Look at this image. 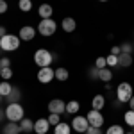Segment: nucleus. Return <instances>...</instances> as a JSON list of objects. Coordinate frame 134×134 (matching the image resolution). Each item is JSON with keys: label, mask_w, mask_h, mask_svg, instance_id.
Returning <instances> with one entry per match:
<instances>
[{"label": "nucleus", "mask_w": 134, "mask_h": 134, "mask_svg": "<svg viewBox=\"0 0 134 134\" xmlns=\"http://www.w3.org/2000/svg\"><path fill=\"white\" fill-rule=\"evenodd\" d=\"M68 77H70V73L66 68H55V79L59 81V82H64V81H68Z\"/></svg>", "instance_id": "412c9836"}, {"label": "nucleus", "mask_w": 134, "mask_h": 134, "mask_svg": "<svg viewBox=\"0 0 134 134\" xmlns=\"http://www.w3.org/2000/svg\"><path fill=\"white\" fill-rule=\"evenodd\" d=\"M111 54H114V55H120V47L116 45V47H113L111 48Z\"/></svg>", "instance_id": "c9c22d12"}, {"label": "nucleus", "mask_w": 134, "mask_h": 134, "mask_svg": "<svg viewBox=\"0 0 134 134\" xmlns=\"http://www.w3.org/2000/svg\"><path fill=\"white\" fill-rule=\"evenodd\" d=\"M104 105H105V97L104 95H95L91 98V109L100 111V109H104Z\"/></svg>", "instance_id": "2eb2a0df"}, {"label": "nucleus", "mask_w": 134, "mask_h": 134, "mask_svg": "<svg viewBox=\"0 0 134 134\" xmlns=\"http://www.w3.org/2000/svg\"><path fill=\"white\" fill-rule=\"evenodd\" d=\"M20 127H21V132H34V122L29 118H23L20 122Z\"/></svg>", "instance_id": "aec40b11"}, {"label": "nucleus", "mask_w": 134, "mask_h": 134, "mask_svg": "<svg viewBox=\"0 0 134 134\" xmlns=\"http://www.w3.org/2000/svg\"><path fill=\"white\" fill-rule=\"evenodd\" d=\"M72 132V125L59 122L57 125H54V134H70Z\"/></svg>", "instance_id": "a211bd4d"}, {"label": "nucleus", "mask_w": 134, "mask_h": 134, "mask_svg": "<svg viewBox=\"0 0 134 134\" xmlns=\"http://www.w3.org/2000/svg\"><path fill=\"white\" fill-rule=\"evenodd\" d=\"M48 111L55 114H63L66 113V102H63L61 98H52L48 102Z\"/></svg>", "instance_id": "6e6552de"}, {"label": "nucleus", "mask_w": 134, "mask_h": 134, "mask_svg": "<svg viewBox=\"0 0 134 134\" xmlns=\"http://www.w3.org/2000/svg\"><path fill=\"white\" fill-rule=\"evenodd\" d=\"M36 29L32 27V25H23L20 29V40L21 41H32L34 38H36Z\"/></svg>", "instance_id": "9d476101"}, {"label": "nucleus", "mask_w": 134, "mask_h": 134, "mask_svg": "<svg viewBox=\"0 0 134 134\" xmlns=\"http://www.w3.org/2000/svg\"><path fill=\"white\" fill-rule=\"evenodd\" d=\"M84 134H102V131H100V127H93V125H90L88 131H86Z\"/></svg>", "instance_id": "473e14b6"}, {"label": "nucleus", "mask_w": 134, "mask_h": 134, "mask_svg": "<svg viewBox=\"0 0 134 134\" xmlns=\"http://www.w3.org/2000/svg\"><path fill=\"white\" fill-rule=\"evenodd\" d=\"M13 91V86H11L7 81H4V82H0V95L5 98V97H9V93Z\"/></svg>", "instance_id": "5701e85b"}, {"label": "nucleus", "mask_w": 134, "mask_h": 134, "mask_svg": "<svg viewBox=\"0 0 134 134\" xmlns=\"http://www.w3.org/2000/svg\"><path fill=\"white\" fill-rule=\"evenodd\" d=\"M7 9H9V4H7L5 0H0V14L7 13Z\"/></svg>", "instance_id": "f704fd0d"}, {"label": "nucleus", "mask_w": 134, "mask_h": 134, "mask_svg": "<svg viewBox=\"0 0 134 134\" xmlns=\"http://www.w3.org/2000/svg\"><path fill=\"white\" fill-rule=\"evenodd\" d=\"M0 77H2L4 81H9L11 77H13V70H11V68H2V73H0Z\"/></svg>", "instance_id": "c756f323"}, {"label": "nucleus", "mask_w": 134, "mask_h": 134, "mask_svg": "<svg viewBox=\"0 0 134 134\" xmlns=\"http://www.w3.org/2000/svg\"><path fill=\"white\" fill-rule=\"evenodd\" d=\"M105 134H125V131L122 125H111V127H107Z\"/></svg>", "instance_id": "a878e982"}, {"label": "nucleus", "mask_w": 134, "mask_h": 134, "mask_svg": "<svg viewBox=\"0 0 134 134\" xmlns=\"http://www.w3.org/2000/svg\"><path fill=\"white\" fill-rule=\"evenodd\" d=\"M55 79V70L50 68V66H47V68H40V72H38V81L41 84H48L52 82Z\"/></svg>", "instance_id": "0eeeda50"}, {"label": "nucleus", "mask_w": 134, "mask_h": 134, "mask_svg": "<svg viewBox=\"0 0 134 134\" xmlns=\"http://www.w3.org/2000/svg\"><path fill=\"white\" fill-rule=\"evenodd\" d=\"M20 36H14V34H5L2 40H0V48L2 52H13L20 47Z\"/></svg>", "instance_id": "20e7f679"}, {"label": "nucleus", "mask_w": 134, "mask_h": 134, "mask_svg": "<svg viewBox=\"0 0 134 134\" xmlns=\"http://www.w3.org/2000/svg\"><path fill=\"white\" fill-rule=\"evenodd\" d=\"M95 66H97V68H100V70H102V68H105V66H107V61H105V57H97V61H95Z\"/></svg>", "instance_id": "2f4dec72"}, {"label": "nucleus", "mask_w": 134, "mask_h": 134, "mask_svg": "<svg viewBox=\"0 0 134 134\" xmlns=\"http://www.w3.org/2000/svg\"><path fill=\"white\" fill-rule=\"evenodd\" d=\"M88 75L91 77V79H98V75H100V68H97V66H93L88 70Z\"/></svg>", "instance_id": "7c9ffc66"}, {"label": "nucleus", "mask_w": 134, "mask_h": 134, "mask_svg": "<svg viewBox=\"0 0 134 134\" xmlns=\"http://www.w3.org/2000/svg\"><path fill=\"white\" fill-rule=\"evenodd\" d=\"M20 100H21L20 88H14V86H13V91L9 93V97H5V102H7V104H18Z\"/></svg>", "instance_id": "4468645a"}, {"label": "nucleus", "mask_w": 134, "mask_h": 134, "mask_svg": "<svg viewBox=\"0 0 134 134\" xmlns=\"http://www.w3.org/2000/svg\"><path fill=\"white\" fill-rule=\"evenodd\" d=\"M79 109H81V104L77 102V100H70V102H66V113L68 114H75L79 113Z\"/></svg>", "instance_id": "6ab92c4d"}, {"label": "nucleus", "mask_w": 134, "mask_h": 134, "mask_svg": "<svg viewBox=\"0 0 134 134\" xmlns=\"http://www.w3.org/2000/svg\"><path fill=\"white\" fill-rule=\"evenodd\" d=\"M18 9L23 13H29L32 9V2L31 0H18Z\"/></svg>", "instance_id": "b1692460"}, {"label": "nucleus", "mask_w": 134, "mask_h": 134, "mask_svg": "<svg viewBox=\"0 0 134 134\" xmlns=\"http://www.w3.org/2000/svg\"><path fill=\"white\" fill-rule=\"evenodd\" d=\"M2 100H4V97H2V95H0V102H2Z\"/></svg>", "instance_id": "ea45409f"}, {"label": "nucleus", "mask_w": 134, "mask_h": 134, "mask_svg": "<svg viewBox=\"0 0 134 134\" xmlns=\"http://www.w3.org/2000/svg\"><path fill=\"white\" fill-rule=\"evenodd\" d=\"M132 86L129 82H120L116 88V100L120 104H129V100L132 98Z\"/></svg>", "instance_id": "f03ea898"}, {"label": "nucleus", "mask_w": 134, "mask_h": 134, "mask_svg": "<svg viewBox=\"0 0 134 134\" xmlns=\"http://www.w3.org/2000/svg\"><path fill=\"white\" fill-rule=\"evenodd\" d=\"M132 129H134V127H132ZM132 132H134V131H132Z\"/></svg>", "instance_id": "a18cd8bd"}, {"label": "nucleus", "mask_w": 134, "mask_h": 134, "mask_svg": "<svg viewBox=\"0 0 134 134\" xmlns=\"http://www.w3.org/2000/svg\"><path fill=\"white\" fill-rule=\"evenodd\" d=\"M132 48H134V43H132Z\"/></svg>", "instance_id": "c03bdc74"}, {"label": "nucleus", "mask_w": 134, "mask_h": 134, "mask_svg": "<svg viewBox=\"0 0 134 134\" xmlns=\"http://www.w3.org/2000/svg\"><path fill=\"white\" fill-rule=\"evenodd\" d=\"M124 122L129 125V127H134V111H132V109L125 111V114H124Z\"/></svg>", "instance_id": "393cba45"}, {"label": "nucleus", "mask_w": 134, "mask_h": 134, "mask_svg": "<svg viewBox=\"0 0 134 134\" xmlns=\"http://www.w3.org/2000/svg\"><path fill=\"white\" fill-rule=\"evenodd\" d=\"M129 109H132V111H134V95H132V98L129 100Z\"/></svg>", "instance_id": "4c0bfd02"}, {"label": "nucleus", "mask_w": 134, "mask_h": 134, "mask_svg": "<svg viewBox=\"0 0 134 134\" xmlns=\"http://www.w3.org/2000/svg\"><path fill=\"white\" fill-rule=\"evenodd\" d=\"M25 114V109L21 107V104H7V107H5V118L9 120V122H18L20 124L21 120L25 118L23 116Z\"/></svg>", "instance_id": "f257e3e1"}, {"label": "nucleus", "mask_w": 134, "mask_h": 134, "mask_svg": "<svg viewBox=\"0 0 134 134\" xmlns=\"http://www.w3.org/2000/svg\"><path fill=\"white\" fill-rule=\"evenodd\" d=\"M0 66L2 68H11V59L9 57H0Z\"/></svg>", "instance_id": "72a5a7b5"}, {"label": "nucleus", "mask_w": 134, "mask_h": 134, "mask_svg": "<svg viewBox=\"0 0 134 134\" xmlns=\"http://www.w3.org/2000/svg\"><path fill=\"white\" fill-rule=\"evenodd\" d=\"M59 122H61V114H55V113L48 114V124L50 125H57Z\"/></svg>", "instance_id": "c85d7f7f"}, {"label": "nucleus", "mask_w": 134, "mask_h": 134, "mask_svg": "<svg viewBox=\"0 0 134 134\" xmlns=\"http://www.w3.org/2000/svg\"><path fill=\"white\" fill-rule=\"evenodd\" d=\"M21 132V127L18 122H7L2 129V134H20Z\"/></svg>", "instance_id": "f8f14e48"}, {"label": "nucleus", "mask_w": 134, "mask_h": 134, "mask_svg": "<svg viewBox=\"0 0 134 134\" xmlns=\"http://www.w3.org/2000/svg\"><path fill=\"white\" fill-rule=\"evenodd\" d=\"M105 61H107V66H118V55L109 54V55L105 57Z\"/></svg>", "instance_id": "cd10ccee"}, {"label": "nucleus", "mask_w": 134, "mask_h": 134, "mask_svg": "<svg viewBox=\"0 0 134 134\" xmlns=\"http://www.w3.org/2000/svg\"><path fill=\"white\" fill-rule=\"evenodd\" d=\"M52 61H54V55H52V52H48L47 48H40V50L34 52V63H36L40 68L50 66Z\"/></svg>", "instance_id": "7ed1b4c3"}, {"label": "nucleus", "mask_w": 134, "mask_h": 134, "mask_svg": "<svg viewBox=\"0 0 134 134\" xmlns=\"http://www.w3.org/2000/svg\"><path fill=\"white\" fill-rule=\"evenodd\" d=\"M86 118H88L90 125H93V127H102L104 125V116H102V113L97 111V109H91L90 113L86 114Z\"/></svg>", "instance_id": "1a4fd4ad"}, {"label": "nucleus", "mask_w": 134, "mask_h": 134, "mask_svg": "<svg viewBox=\"0 0 134 134\" xmlns=\"http://www.w3.org/2000/svg\"><path fill=\"white\" fill-rule=\"evenodd\" d=\"M61 27H63V31L64 32H73L75 29H77V21L73 20L72 16H66V18H63V21H61Z\"/></svg>", "instance_id": "ddd939ff"}, {"label": "nucleus", "mask_w": 134, "mask_h": 134, "mask_svg": "<svg viewBox=\"0 0 134 134\" xmlns=\"http://www.w3.org/2000/svg\"><path fill=\"white\" fill-rule=\"evenodd\" d=\"M98 79H100L102 82H111V79H113V72H111L109 68H102V70H100V75H98Z\"/></svg>", "instance_id": "4be33fe9"}, {"label": "nucleus", "mask_w": 134, "mask_h": 134, "mask_svg": "<svg viewBox=\"0 0 134 134\" xmlns=\"http://www.w3.org/2000/svg\"><path fill=\"white\" fill-rule=\"evenodd\" d=\"M132 64V54H120L118 55V66L120 68H129Z\"/></svg>", "instance_id": "dca6fc26"}, {"label": "nucleus", "mask_w": 134, "mask_h": 134, "mask_svg": "<svg viewBox=\"0 0 134 134\" xmlns=\"http://www.w3.org/2000/svg\"><path fill=\"white\" fill-rule=\"evenodd\" d=\"M98 2H109V0H98Z\"/></svg>", "instance_id": "a19ab883"}, {"label": "nucleus", "mask_w": 134, "mask_h": 134, "mask_svg": "<svg viewBox=\"0 0 134 134\" xmlns=\"http://www.w3.org/2000/svg\"><path fill=\"white\" fill-rule=\"evenodd\" d=\"M134 48H132V43H122L120 45V54H132Z\"/></svg>", "instance_id": "bb28decb"}, {"label": "nucleus", "mask_w": 134, "mask_h": 134, "mask_svg": "<svg viewBox=\"0 0 134 134\" xmlns=\"http://www.w3.org/2000/svg\"><path fill=\"white\" fill-rule=\"evenodd\" d=\"M72 129L75 131V132H81L84 134L86 131H88V127H90V122H88V118L86 116H81V114H75L72 120Z\"/></svg>", "instance_id": "423d86ee"}, {"label": "nucleus", "mask_w": 134, "mask_h": 134, "mask_svg": "<svg viewBox=\"0 0 134 134\" xmlns=\"http://www.w3.org/2000/svg\"><path fill=\"white\" fill-rule=\"evenodd\" d=\"M36 31L40 32L41 36L48 38V36H52V34H55V31H57V23L52 20V18H45V20H41L40 23H38Z\"/></svg>", "instance_id": "39448f33"}, {"label": "nucleus", "mask_w": 134, "mask_h": 134, "mask_svg": "<svg viewBox=\"0 0 134 134\" xmlns=\"http://www.w3.org/2000/svg\"><path fill=\"white\" fill-rule=\"evenodd\" d=\"M125 134H134V132H125Z\"/></svg>", "instance_id": "79ce46f5"}, {"label": "nucleus", "mask_w": 134, "mask_h": 134, "mask_svg": "<svg viewBox=\"0 0 134 134\" xmlns=\"http://www.w3.org/2000/svg\"><path fill=\"white\" fill-rule=\"evenodd\" d=\"M48 118H40V120H36L34 122V132L36 134H47L48 132Z\"/></svg>", "instance_id": "9b49d317"}, {"label": "nucleus", "mask_w": 134, "mask_h": 134, "mask_svg": "<svg viewBox=\"0 0 134 134\" xmlns=\"http://www.w3.org/2000/svg\"><path fill=\"white\" fill-rule=\"evenodd\" d=\"M52 13H54V9H52L50 4H41L40 9H38V14L41 16V20H45V18H52Z\"/></svg>", "instance_id": "f3484780"}, {"label": "nucleus", "mask_w": 134, "mask_h": 134, "mask_svg": "<svg viewBox=\"0 0 134 134\" xmlns=\"http://www.w3.org/2000/svg\"><path fill=\"white\" fill-rule=\"evenodd\" d=\"M5 34H7V32H5V27H4V25H0V40H2Z\"/></svg>", "instance_id": "e433bc0d"}, {"label": "nucleus", "mask_w": 134, "mask_h": 134, "mask_svg": "<svg viewBox=\"0 0 134 134\" xmlns=\"http://www.w3.org/2000/svg\"><path fill=\"white\" fill-rule=\"evenodd\" d=\"M5 114V111H0V122H2V116Z\"/></svg>", "instance_id": "58836bf2"}, {"label": "nucleus", "mask_w": 134, "mask_h": 134, "mask_svg": "<svg viewBox=\"0 0 134 134\" xmlns=\"http://www.w3.org/2000/svg\"><path fill=\"white\" fill-rule=\"evenodd\" d=\"M0 73H2V66H0Z\"/></svg>", "instance_id": "37998d69"}]
</instances>
